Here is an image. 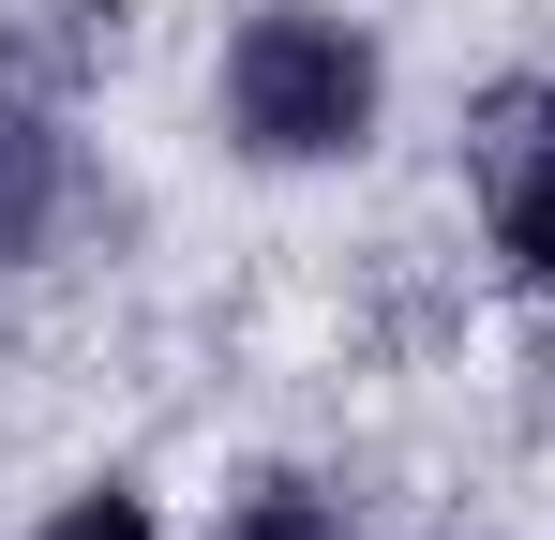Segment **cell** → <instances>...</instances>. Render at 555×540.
<instances>
[{
    "instance_id": "6da1fadb",
    "label": "cell",
    "mask_w": 555,
    "mask_h": 540,
    "mask_svg": "<svg viewBox=\"0 0 555 540\" xmlns=\"http://www.w3.org/2000/svg\"><path fill=\"white\" fill-rule=\"evenodd\" d=\"M225 120H241V151H271V166L361 151V120H375V46L346 30V15H315V0L241 15V46H225Z\"/></svg>"
},
{
    "instance_id": "3957f363",
    "label": "cell",
    "mask_w": 555,
    "mask_h": 540,
    "mask_svg": "<svg viewBox=\"0 0 555 540\" xmlns=\"http://www.w3.org/2000/svg\"><path fill=\"white\" fill-rule=\"evenodd\" d=\"M225 540H346V526H331L315 496H256V511H241V526H225Z\"/></svg>"
},
{
    "instance_id": "7a4b0ae2",
    "label": "cell",
    "mask_w": 555,
    "mask_h": 540,
    "mask_svg": "<svg viewBox=\"0 0 555 540\" xmlns=\"http://www.w3.org/2000/svg\"><path fill=\"white\" fill-rule=\"evenodd\" d=\"M495 241H511L526 270H555V120L511 136V166H495Z\"/></svg>"
},
{
    "instance_id": "277c9868",
    "label": "cell",
    "mask_w": 555,
    "mask_h": 540,
    "mask_svg": "<svg viewBox=\"0 0 555 540\" xmlns=\"http://www.w3.org/2000/svg\"><path fill=\"white\" fill-rule=\"evenodd\" d=\"M46 540H151V511H135V496H76Z\"/></svg>"
}]
</instances>
